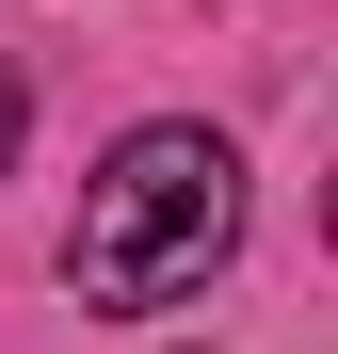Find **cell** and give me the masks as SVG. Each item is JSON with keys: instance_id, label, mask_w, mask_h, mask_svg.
Here are the masks:
<instances>
[{"instance_id": "6da1fadb", "label": "cell", "mask_w": 338, "mask_h": 354, "mask_svg": "<svg viewBox=\"0 0 338 354\" xmlns=\"http://www.w3.org/2000/svg\"><path fill=\"white\" fill-rule=\"evenodd\" d=\"M242 242V161L225 129H129L97 161V194L65 225V290L81 306H178L194 274H225Z\"/></svg>"}, {"instance_id": "7a4b0ae2", "label": "cell", "mask_w": 338, "mask_h": 354, "mask_svg": "<svg viewBox=\"0 0 338 354\" xmlns=\"http://www.w3.org/2000/svg\"><path fill=\"white\" fill-rule=\"evenodd\" d=\"M17 145H32V97H17V81H0V161H17Z\"/></svg>"}]
</instances>
